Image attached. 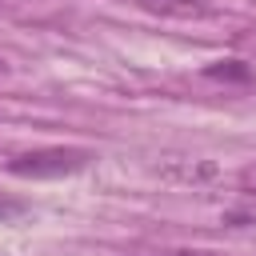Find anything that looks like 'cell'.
<instances>
[{
	"label": "cell",
	"instance_id": "obj_4",
	"mask_svg": "<svg viewBox=\"0 0 256 256\" xmlns=\"http://www.w3.org/2000/svg\"><path fill=\"white\" fill-rule=\"evenodd\" d=\"M240 192H252V196H256V164L240 172Z\"/></svg>",
	"mask_w": 256,
	"mask_h": 256
},
{
	"label": "cell",
	"instance_id": "obj_1",
	"mask_svg": "<svg viewBox=\"0 0 256 256\" xmlns=\"http://www.w3.org/2000/svg\"><path fill=\"white\" fill-rule=\"evenodd\" d=\"M96 160L92 148H76V144H56V148H36V152H20L12 156L4 168L20 180H56V176H72V172H84L88 164Z\"/></svg>",
	"mask_w": 256,
	"mask_h": 256
},
{
	"label": "cell",
	"instance_id": "obj_2",
	"mask_svg": "<svg viewBox=\"0 0 256 256\" xmlns=\"http://www.w3.org/2000/svg\"><path fill=\"white\" fill-rule=\"evenodd\" d=\"M144 12H156V16H172V20H196V16H208L212 12V0H136Z\"/></svg>",
	"mask_w": 256,
	"mask_h": 256
},
{
	"label": "cell",
	"instance_id": "obj_6",
	"mask_svg": "<svg viewBox=\"0 0 256 256\" xmlns=\"http://www.w3.org/2000/svg\"><path fill=\"white\" fill-rule=\"evenodd\" d=\"M4 72H8V60H4V56H0V76H4Z\"/></svg>",
	"mask_w": 256,
	"mask_h": 256
},
{
	"label": "cell",
	"instance_id": "obj_3",
	"mask_svg": "<svg viewBox=\"0 0 256 256\" xmlns=\"http://www.w3.org/2000/svg\"><path fill=\"white\" fill-rule=\"evenodd\" d=\"M24 212H28V204H24V200H16V196H4V192H0V224L20 220Z\"/></svg>",
	"mask_w": 256,
	"mask_h": 256
},
{
	"label": "cell",
	"instance_id": "obj_5",
	"mask_svg": "<svg viewBox=\"0 0 256 256\" xmlns=\"http://www.w3.org/2000/svg\"><path fill=\"white\" fill-rule=\"evenodd\" d=\"M164 256H204V252H164Z\"/></svg>",
	"mask_w": 256,
	"mask_h": 256
}]
</instances>
